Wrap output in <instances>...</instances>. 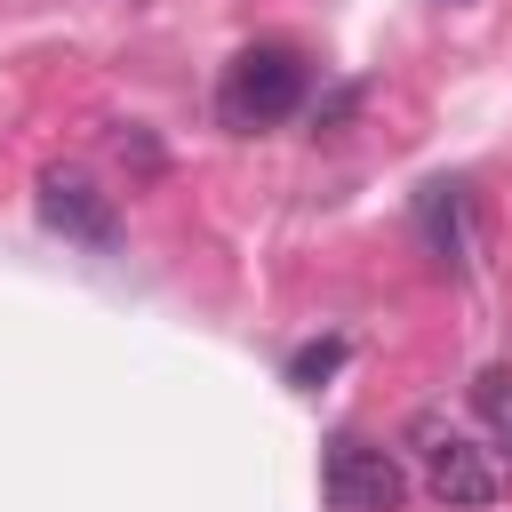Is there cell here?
Segmentation results:
<instances>
[{"label": "cell", "mask_w": 512, "mask_h": 512, "mask_svg": "<svg viewBox=\"0 0 512 512\" xmlns=\"http://www.w3.org/2000/svg\"><path fill=\"white\" fill-rule=\"evenodd\" d=\"M352 112H360V80H352V88H336V96H320V104H312V128H344Z\"/></svg>", "instance_id": "8"}, {"label": "cell", "mask_w": 512, "mask_h": 512, "mask_svg": "<svg viewBox=\"0 0 512 512\" xmlns=\"http://www.w3.org/2000/svg\"><path fill=\"white\" fill-rule=\"evenodd\" d=\"M472 408H480V424L512 448V368H480V376H472Z\"/></svg>", "instance_id": "6"}, {"label": "cell", "mask_w": 512, "mask_h": 512, "mask_svg": "<svg viewBox=\"0 0 512 512\" xmlns=\"http://www.w3.org/2000/svg\"><path fill=\"white\" fill-rule=\"evenodd\" d=\"M320 488H328L336 512H400V504H408V472H400V456L376 448V440H360V432H336V440H328V456H320Z\"/></svg>", "instance_id": "3"}, {"label": "cell", "mask_w": 512, "mask_h": 512, "mask_svg": "<svg viewBox=\"0 0 512 512\" xmlns=\"http://www.w3.org/2000/svg\"><path fill=\"white\" fill-rule=\"evenodd\" d=\"M408 456H416L424 488H432L448 512H480V504L504 496V464H496V448L472 440L448 408H416V416H408Z\"/></svg>", "instance_id": "1"}, {"label": "cell", "mask_w": 512, "mask_h": 512, "mask_svg": "<svg viewBox=\"0 0 512 512\" xmlns=\"http://www.w3.org/2000/svg\"><path fill=\"white\" fill-rule=\"evenodd\" d=\"M416 216H424V240H432V256H440L448 272H464V256H472V232H464V192H456V184H424Z\"/></svg>", "instance_id": "5"}, {"label": "cell", "mask_w": 512, "mask_h": 512, "mask_svg": "<svg viewBox=\"0 0 512 512\" xmlns=\"http://www.w3.org/2000/svg\"><path fill=\"white\" fill-rule=\"evenodd\" d=\"M304 104V56L296 48H280V40H256V48H240L232 64H224V80H216V120L224 128H272V120H288Z\"/></svg>", "instance_id": "2"}, {"label": "cell", "mask_w": 512, "mask_h": 512, "mask_svg": "<svg viewBox=\"0 0 512 512\" xmlns=\"http://www.w3.org/2000/svg\"><path fill=\"white\" fill-rule=\"evenodd\" d=\"M336 368H344V336H320V344H304L288 360V384L296 392H320V376H336Z\"/></svg>", "instance_id": "7"}, {"label": "cell", "mask_w": 512, "mask_h": 512, "mask_svg": "<svg viewBox=\"0 0 512 512\" xmlns=\"http://www.w3.org/2000/svg\"><path fill=\"white\" fill-rule=\"evenodd\" d=\"M40 224L64 232V240H80V248H120V208H112V192H96V184L72 176V168H48V176H40Z\"/></svg>", "instance_id": "4"}]
</instances>
